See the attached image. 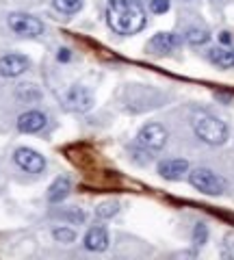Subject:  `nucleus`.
I'll return each mask as SVG.
<instances>
[{
  "mask_svg": "<svg viewBox=\"0 0 234 260\" xmlns=\"http://www.w3.org/2000/svg\"><path fill=\"white\" fill-rule=\"evenodd\" d=\"M107 22L117 35H137L145 28L148 18L139 3L135 0H109Z\"/></svg>",
  "mask_w": 234,
  "mask_h": 260,
  "instance_id": "nucleus-1",
  "label": "nucleus"
},
{
  "mask_svg": "<svg viewBox=\"0 0 234 260\" xmlns=\"http://www.w3.org/2000/svg\"><path fill=\"white\" fill-rule=\"evenodd\" d=\"M193 133L199 141L208 145H223L230 137V128L223 119L211 115V113H199L193 119Z\"/></svg>",
  "mask_w": 234,
  "mask_h": 260,
  "instance_id": "nucleus-2",
  "label": "nucleus"
},
{
  "mask_svg": "<svg viewBox=\"0 0 234 260\" xmlns=\"http://www.w3.org/2000/svg\"><path fill=\"white\" fill-rule=\"evenodd\" d=\"M189 182L193 189H197L204 195H213V198L221 195L228 189L225 178H221L219 174H215L213 169H206V167H195L193 172H189Z\"/></svg>",
  "mask_w": 234,
  "mask_h": 260,
  "instance_id": "nucleus-3",
  "label": "nucleus"
},
{
  "mask_svg": "<svg viewBox=\"0 0 234 260\" xmlns=\"http://www.w3.org/2000/svg\"><path fill=\"white\" fill-rule=\"evenodd\" d=\"M167 139H169L167 128L163 124H156V121L145 124L139 133H137V145H139L141 150H145L148 154L160 152L167 145Z\"/></svg>",
  "mask_w": 234,
  "mask_h": 260,
  "instance_id": "nucleus-4",
  "label": "nucleus"
},
{
  "mask_svg": "<svg viewBox=\"0 0 234 260\" xmlns=\"http://www.w3.org/2000/svg\"><path fill=\"white\" fill-rule=\"evenodd\" d=\"M7 22H9V28L20 37H39L44 32V22L30 13L13 11L9 13V20Z\"/></svg>",
  "mask_w": 234,
  "mask_h": 260,
  "instance_id": "nucleus-5",
  "label": "nucleus"
},
{
  "mask_svg": "<svg viewBox=\"0 0 234 260\" xmlns=\"http://www.w3.org/2000/svg\"><path fill=\"white\" fill-rule=\"evenodd\" d=\"M63 104H65L70 111L87 113L93 107V93H91V89L85 85H72L65 91V95H63Z\"/></svg>",
  "mask_w": 234,
  "mask_h": 260,
  "instance_id": "nucleus-6",
  "label": "nucleus"
},
{
  "mask_svg": "<svg viewBox=\"0 0 234 260\" xmlns=\"http://www.w3.org/2000/svg\"><path fill=\"white\" fill-rule=\"evenodd\" d=\"M13 162L26 174H42L46 169V158L30 148H18L13 152Z\"/></svg>",
  "mask_w": 234,
  "mask_h": 260,
  "instance_id": "nucleus-7",
  "label": "nucleus"
},
{
  "mask_svg": "<svg viewBox=\"0 0 234 260\" xmlns=\"http://www.w3.org/2000/svg\"><path fill=\"white\" fill-rule=\"evenodd\" d=\"M182 46V37L176 32H156L148 42V52L154 56H167Z\"/></svg>",
  "mask_w": 234,
  "mask_h": 260,
  "instance_id": "nucleus-8",
  "label": "nucleus"
},
{
  "mask_svg": "<svg viewBox=\"0 0 234 260\" xmlns=\"http://www.w3.org/2000/svg\"><path fill=\"white\" fill-rule=\"evenodd\" d=\"M28 70H30V59L28 56L18 54V52L0 56V76L3 78H18Z\"/></svg>",
  "mask_w": 234,
  "mask_h": 260,
  "instance_id": "nucleus-9",
  "label": "nucleus"
},
{
  "mask_svg": "<svg viewBox=\"0 0 234 260\" xmlns=\"http://www.w3.org/2000/svg\"><path fill=\"white\" fill-rule=\"evenodd\" d=\"M48 124V117L42 111H26L18 117V130L24 135H35L39 130H44Z\"/></svg>",
  "mask_w": 234,
  "mask_h": 260,
  "instance_id": "nucleus-10",
  "label": "nucleus"
},
{
  "mask_svg": "<svg viewBox=\"0 0 234 260\" xmlns=\"http://www.w3.org/2000/svg\"><path fill=\"white\" fill-rule=\"evenodd\" d=\"M158 174L165 180H180L184 174H189V162L184 158H165L158 162Z\"/></svg>",
  "mask_w": 234,
  "mask_h": 260,
  "instance_id": "nucleus-11",
  "label": "nucleus"
},
{
  "mask_svg": "<svg viewBox=\"0 0 234 260\" xmlns=\"http://www.w3.org/2000/svg\"><path fill=\"white\" fill-rule=\"evenodd\" d=\"M83 245L89 251H104L109 247V230L104 225L89 228L85 234V239H83Z\"/></svg>",
  "mask_w": 234,
  "mask_h": 260,
  "instance_id": "nucleus-12",
  "label": "nucleus"
},
{
  "mask_svg": "<svg viewBox=\"0 0 234 260\" xmlns=\"http://www.w3.org/2000/svg\"><path fill=\"white\" fill-rule=\"evenodd\" d=\"M70 191H72V180L68 176H59L50 184V189H48V202H50V204H61L70 195Z\"/></svg>",
  "mask_w": 234,
  "mask_h": 260,
  "instance_id": "nucleus-13",
  "label": "nucleus"
},
{
  "mask_svg": "<svg viewBox=\"0 0 234 260\" xmlns=\"http://www.w3.org/2000/svg\"><path fill=\"white\" fill-rule=\"evenodd\" d=\"M208 61L221 70L234 68V48H211L208 50Z\"/></svg>",
  "mask_w": 234,
  "mask_h": 260,
  "instance_id": "nucleus-14",
  "label": "nucleus"
},
{
  "mask_svg": "<svg viewBox=\"0 0 234 260\" xmlns=\"http://www.w3.org/2000/svg\"><path fill=\"white\" fill-rule=\"evenodd\" d=\"M184 42L191 46H204L211 42V32H208L204 26H189L184 30Z\"/></svg>",
  "mask_w": 234,
  "mask_h": 260,
  "instance_id": "nucleus-15",
  "label": "nucleus"
},
{
  "mask_svg": "<svg viewBox=\"0 0 234 260\" xmlns=\"http://www.w3.org/2000/svg\"><path fill=\"white\" fill-rule=\"evenodd\" d=\"M59 219H63V221H68L72 225H80V223H85L87 221V213L83 208H76V206H72V208H65V210H59V213H54Z\"/></svg>",
  "mask_w": 234,
  "mask_h": 260,
  "instance_id": "nucleus-16",
  "label": "nucleus"
},
{
  "mask_svg": "<svg viewBox=\"0 0 234 260\" xmlns=\"http://www.w3.org/2000/svg\"><path fill=\"white\" fill-rule=\"evenodd\" d=\"M15 95H18L22 102H37L39 98H42V91H39L37 85H33V83H22L15 89Z\"/></svg>",
  "mask_w": 234,
  "mask_h": 260,
  "instance_id": "nucleus-17",
  "label": "nucleus"
},
{
  "mask_svg": "<svg viewBox=\"0 0 234 260\" xmlns=\"http://www.w3.org/2000/svg\"><path fill=\"white\" fill-rule=\"evenodd\" d=\"M85 0H52V7L63 15H74L83 9Z\"/></svg>",
  "mask_w": 234,
  "mask_h": 260,
  "instance_id": "nucleus-18",
  "label": "nucleus"
},
{
  "mask_svg": "<svg viewBox=\"0 0 234 260\" xmlns=\"http://www.w3.org/2000/svg\"><path fill=\"white\" fill-rule=\"evenodd\" d=\"M117 213H119V204L115 200L102 202V204H98V208H95V217L98 219H111V217H115Z\"/></svg>",
  "mask_w": 234,
  "mask_h": 260,
  "instance_id": "nucleus-19",
  "label": "nucleus"
},
{
  "mask_svg": "<svg viewBox=\"0 0 234 260\" xmlns=\"http://www.w3.org/2000/svg\"><path fill=\"white\" fill-rule=\"evenodd\" d=\"M52 237H54V241L56 243H74L76 241V232L72 230V228H68V225H56L54 230H52Z\"/></svg>",
  "mask_w": 234,
  "mask_h": 260,
  "instance_id": "nucleus-20",
  "label": "nucleus"
},
{
  "mask_svg": "<svg viewBox=\"0 0 234 260\" xmlns=\"http://www.w3.org/2000/svg\"><path fill=\"white\" fill-rule=\"evenodd\" d=\"M206 239H208V228L204 223H197L193 228V243H195L197 247H202L206 243Z\"/></svg>",
  "mask_w": 234,
  "mask_h": 260,
  "instance_id": "nucleus-21",
  "label": "nucleus"
},
{
  "mask_svg": "<svg viewBox=\"0 0 234 260\" xmlns=\"http://www.w3.org/2000/svg\"><path fill=\"white\" fill-rule=\"evenodd\" d=\"M169 7H172L169 0H152V3H150V11L156 13V15H163V13L169 11Z\"/></svg>",
  "mask_w": 234,
  "mask_h": 260,
  "instance_id": "nucleus-22",
  "label": "nucleus"
},
{
  "mask_svg": "<svg viewBox=\"0 0 234 260\" xmlns=\"http://www.w3.org/2000/svg\"><path fill=\"white\" fill-rule=\"evenodd\" d=\"M56 59H59V63H68L72 59V52L68 50V48H59V52H56Z\"/></svg>",
  "mask_w": 234,
  "mask_h": 260,
  "instance_id": "nucleus-23",
  "label": "nucleus"
},
{
  "mask_svg": "<svg viewBox=\"0 0 234 260\" xmlns=\"http://www.w3.org/2000/svg\"><path fill=\"white\" fill-rule=\"evenodd\" d=\"M219 42L223 44V46H230L232 44V35L228 30H223V32H219Z\"/></svg>",
  "mask_w": 234,
  "mask_h": 260,
  "instance_id": "nucleus-24",
  "label": "nucleus"
},
{
  "mask_svg": "<svg viewBox=\"0 0 234 260\" xmlns=\"http://www.w3.org/2000/svg\"><path fill=\"white\" fill-rule=\"evenodd\" d=\"M211 3H215V5H219V3H223V0H211Z\"/></svg>",
  "mask_w": 234,
  "mask_h": 260,
  "instance_id": "nucleus-25",
  "label": "nucleus"
}]
</instances>
